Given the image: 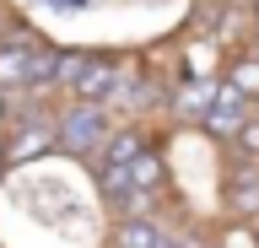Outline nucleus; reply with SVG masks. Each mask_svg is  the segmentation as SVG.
I'll return each instance as SVG.
<instances>
[{"mask_svg": "<svg viewBox=\"0 0 259 248\" xmlns=\"http://www.w3.org/2000/svg\"><path fill=\"white\" fill-rule=\"evenodd\" d=\"M54 146V114H38V108H16L0 130V151L6 162H32Z\"/></svg>", "mask_w": 259, "mask_h": 248, "instance_id": "obj_2", "label": "nucleus"}, {"mask_svg": "<svg viewBox=\"0 0 259 248\" xmlns=\"http://www.w3.org/2000/svg\"><path fill=\"white\" fill-rule=\"evenodd\" d=\"M167 243V227L157 216H124L113 221V248H162Z\"/></svg>", "mask_w": 259, "mask_h": 248, "instance_id": "obj_5", "label": "nucleus"}, {"mask_svg": "<svg viewBox=\"0 0 259 248\" xmlns=\"http://www.w3.org/2000/svg\"><path fill=\"white\" fill-rule=\"evenodd\" d=\"M232 146H238V157H254V162H259V108L248 114V124L238 130V140H232Z\"/></svg>", "mask_w": 259, "mask_h": 248, "instance_id": "obj_12", "label": "nucleus"}, {"mask_svg": "<svg viewBox=\"0 0 259 248\" xmlns=\"http://www.w3.org/2000/svg\"><path fill=\"white\" fill-rule=\"evenodd\" d=\"M146 146H151V130H146V124H124V130H113L108 140H103L97 162H108V167H130Z\"/></svg>", "mask_w": 259, "mask_h": 248, "instance_id": "obj_4", "label": "nucleus"}, {"mask_svg": "<svg viewBox=\"0 0 259 248\" xmlns=\"http://www.w3.org/2000/svg\"><path fill=\"white\" fill-rule=\"evenodd\" d=\"M227 86H238L248 103H259V49L254 54H238V60L227 65Z\"/></svg>", "mask_w": 259, "mask_h": 248, "instance_id": "obj_9", "label": "nucleus"}, {"mask_svg": "<svg viewBox=\"0 0 259 248\" xmlns=\"http://www.w3.org/2000/svg\"><path fill=\"white\" fill-rule=\"evenodd\" d=\"M210 103H216V81H189V86H184V92L173 97V114H178V119H194V124H200V114H205Z\"/></svg>", "mask_w": 259, "mask_h": 248, "instance_id": "obj_8", "label": "nucleus"}, {"mask_svg": "<svg viewBox=\"0 0 259 248\" xmlns=\"http://www.w3.org/2000/svg\"><path fill=\"white\" fill-rule=\"evenodd\" d=\"M216 248H259V227L254 221H232L216 232Z\"/></svg>", "mask_w": 259, "mask_h": 248, "instance_id": "obj_11", "label": "nucleus"}, {"mask_svg": "<svg viewBox=\"0 0 259 248\" xmlns=\"http://www.w3.org/2000/svg\"><path fill=\"white\" fill-rule=\"evenodd\" d=\"M87 60H92L87 49H60V60H54V92H76Z\"/></svg>", "mask_w": 259, "mask_h": 248, "instance_id": "obj_10", "label": "nucleus"}, {"mask_svg": "<svg viewBox=\"0 0 259 248\" xmlns=\"http://www.w3.org/2000/svg\"><path fill=\"white\" fill-rule=\"evenodd\" d=\"M0 162H6V151H0Z\"/></svg>", "mask_w": 259, "mask_h": 248, "instance_id": "obj_14", "label": "nucleus"}, {"mask_svg": "<svg viewBox=\"0 0 259 248\" xmlns=\"http://www.w3.org/2000/svg\"><path fill=\"white\" fill-rule=\"evenodd\" d=\"M27 54H32V38L0 43V92H22V81H27Z\"/></svg>", "mask_w": 259, "mask_h": 248, "instance_id": "obj_6", "label": "nucleus"}, {"mask_svg": "<svg viewBox=\"0 0 259 248\" xmlns=\"http://www.w3.org/2000/svg\"><path fill=\"white\" fill-rule=\"evenodd\" d=\"M254 221H259V216H254Z\"/></svg>", "mask_w": 259, "mask_h": 248, "instance_id": "obj_15", "label": "nucleus"}, {"mask_svg": "<svg viewBox=\"0 0 259 248\" xmlns=\"http://www.w3.org/2000/svg\"><path fill=\"white\" fill-rule=\"evenodd\" d=\"M130 183L146 189V194H162V183H167V157H162L157 146H146L141 157L130 162Z\"/></svg>", "mask_w": 259, "mask_h": 248, "instance_id": "obj_7", "label": "nucleus"}, {"mask_svg": "<svg viewBox=\"0 0 259 248\" xmlns=\"http://www.w3.org/2000/svg\"><path fill=\"white\" fill-rule=\"evenodd\" d=\"M205 248H216V237H205Z\"/></svg>", "mask_w": 259, "mask_h": 248, "instance_id": "obj_13", "label": "nucleus"}, {"mask_svg": "<svg viewBox=\"0 0 259 248\" xmlns=\"http://www.w3.org/2000/svg\"><path fill=\"white\" fill-rule=\"evenodd\" d=\"M254 227H259V221H254Z\"/></svg>", "mask_w": 259, "mask_h": 248, "instance_id": "obj_16", "label": "nucleus"}, {"mask_svg": "<svg viewBox=\"0 0 259 248\" xmlns=\"http://www.w3.org/2000/svg\"><path fill=\"white\" fill-rule=\"evenodd\" d=\"M227 211H232V221L259 216V162L254 157H238V167L227 173Z\"/></svg>", "mask_w": 259, "mask_h": 248, "instance_id": "obj_3", "label": "nucleus"}, {"mask_svg": "<svg viewBox=\"0 0 259 248\" xmlns=\"http://www.w3.org/2000/svg\"><path fill=\"white\" fill-rule=\"evenodd\" d=\"M113 135V114L103 108V103H87V97H70L54 114V146L70 151V157H92L103 151V140Z\"/></svg>", "mask_w": 259, "mask_h": 248, "instance_id": "obj_1", "label": "nucleus"}]
</instances>
